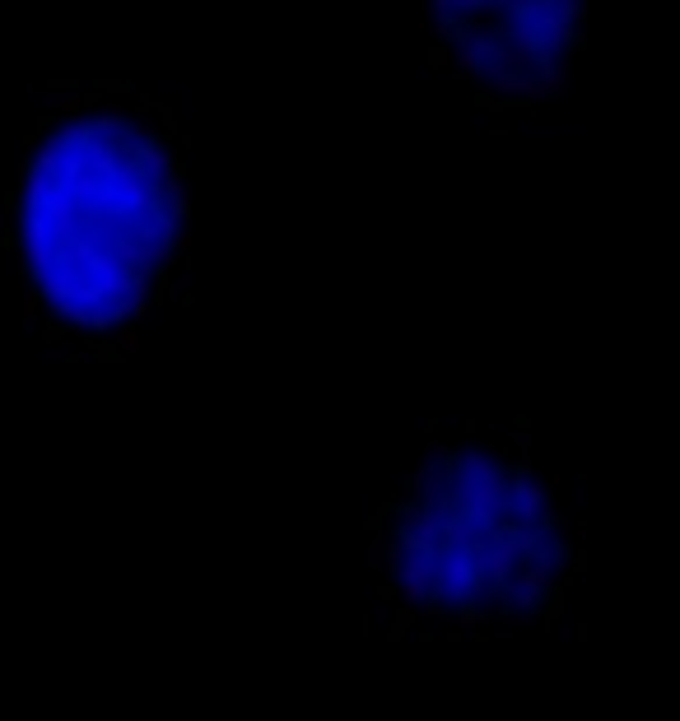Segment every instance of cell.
<instances>
[{
    "mask_svg": "<svg viewBox=\"0 0 680 721\" xmlns=\"http://www.w3.org/2000/svg\"><path fill=\"white\" fill-rule=\"evenodd\" d=\"M187 224V154L164 107L122 89L61 107L10 201L33 321L80 354H126L173 294Z\"/></svg>",
    "mask_w": 680,
    "mask_h": 721,
    "instance_id": "cell-1",
    "label": "cell"
},
{
    "mask_svg": "<svg viewBox=\"0 0 680 721\" xmlns=\"http://www.w3.org/2000/svg\"><path fill=\"white\" fill-rule=\"evenodd\" d=\"M373 591L429 638L545 633L578 591L569 508L527 447L499 428L429 438L368 531Z\"/></svg>",
    "mask_w": 680,
    "mask_h": 721,
    "instance_id": "cell-2",
    "label": "cell"
},
{
    "mask_svg": "<svg viewBox=\"0 0 680 721\" xmlns=\"http://www.w3.org/2000/svg\"><path fill=\"white\" fill-rule=\"evenodd\" d=\"M438 66L485 103L559 94L587 42V0H420Z\"/></svg>",
    "mask_w": 680,
    "mask_h": 721,
    "instance_id": "cell-3",
    "label": "cell"
}]
</instances>
